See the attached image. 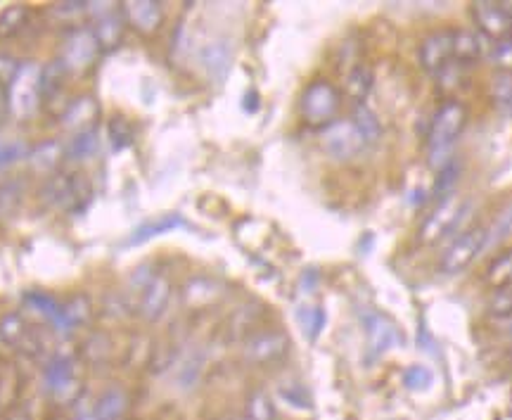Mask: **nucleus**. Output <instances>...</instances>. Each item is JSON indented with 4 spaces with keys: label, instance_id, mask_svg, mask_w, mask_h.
Returning a JSON list of instances; mask_svg holds the SVG:
<instances>
[{
    "label": "nucleus",
    "instance_id": "15",
    "mask_svg": "<svg viewBox=\"0 0 512 420\" xmlns=\"http://www.w3.org/2000/svg\"><path fill=\"white\" fill-rule=\"evenodd\" d=\"M100 117V105L95 103L91 95H81L76 98L74 103H69L67 110L62 114V126L67 129L72 136L83 131H93L95 124H98Z\"/></svg>",
    "mask_w": 512,
    "mask_h": 420
},
{
    "label": "nucleus",
    "instance_id": "41",
    "mask_svg": "<svg viewBox=\"0 0 512 420\" xmlns=\"http://www.w3.org/2000/svg\"><path fill=\"white\" fill-rule=\"evenodd\" d=\"M79 420H91V413H88V418H79Z\"/></svg>",
    "mask_w": 512,
    "mask_h": 420
},
{
    "label": "nucleus",
    "instance_id": "28",
    "mask_svg": "<svg viewBox=\"0 0 512 420\" xmlns=\"http://www.w3.org/2000/svg\"><path fill=\"white\" fill-rule=\"evenodd\" d=\"M245 413H247V420H275L278 418V411H275L273 399L268 397L264 390H256L249 394Z\"/></svg>",
    "mask_w": 512,
    "mask_h": 420
},
{
    "label": "nucleus",
    "instance_id": "18",
    "mask_svg": "<svg viewBox=\"0 0 512 420\" xmlns=\"http://www.w3.org/2000/svg\"><path fill=\"white\" fill-rule=\"evenodd\" d=\"M67 157V150L62 148L57 140H46V143H38L34 150H29V167L38 171V174H53L60 167L62 159Z\"/></svg>",
    "mask_w": 512,
    "mask_h": 420
},
{
    "label": "nucleus",
    "instance_id": "16",
    "mask_svg": "<svg viewBox=\"0 0 512 420\" xmlns=\"http://www.w3.org/2000/svg\"><path fill=\"white\" fill-rule=\"evenodd\" d=\"M366 335H368V352L373 356H382L384 352H389V349L401 342V335L399 330L394 328V323H389L387 318L380 314L366 316Z\"/></svg>",
    "mask_w": 512,
    "mask_h": 420
},
{
    "label": "nucleus",
    "instance_id": "30",
    "mask_svg": "<svg viewBox=\"0 0 512 420\" xmlns=\"http://www.w3.org/2000/svg\"><path fill=\"white\" fill-rule=\"evenodd\" d=\"M219 295V288H216L211 280L195 278L185 285V299L192 304V307H202V304H209L211 299Z\"/></svg>",
    "mask_w": 512,
    "mask_h": 420
},
{
    "label": "nucleus",
    "instance_id": "14",
    "mask_svg": "<svg viewBox=\"0 0 512 420\" xmlns=\"http://www.w3.org/2000/svg\"><path fill=\"white\" fill-rule=\"evenodd\" d=\"M121 17L128 27H133L140 34L150 36L162 27L164 10L155 0H131V3L121 5Z\"/></svg>",
    "mask_w": 512,
    "mask_h": 420
},
{
    "label": "nucleus",
    "instance_id": "17",
    "mask_svg": "<svg viewBox=\"0 0 512 420\" xmlns=\"http://www.w3.org/2000/svg\"><path fill=\"white\" fill-rule=\"evenodd\" d=\"M453 50H456V65L470 67L486 57V38L479 31L453 29Z\"/></svg>",
    "mask_w": 512,
    "mask_h": 420
},
{
    "label": "nucleus",
    "instance_id": "25",
    "mask_svg": "<svg viewBox=\"0 0 512 420\" xmlns=\"http://www.w3.org/2000/svg\"><path fill=\"white\" fill-rule=\"evenodd\" d=\"M100 150V136L98 131H83V133H76L72 136V143H69L67 148V157L74 159V162H86V159H91L98 155Z\"/></svg>",
    "mask_w": 512,
    "mask_h": 420
},
{
    "label": "nucleus",
    "instance_id": "3",
    "mask_svg": "<svg viewBox=\"0 0 512 420\" xmlns=\"http://www.w3.org/2000/svg\"><path fill=\"white\" fill-rule=\"evenodd\" d=\"M93 188L81 174H53L41 190L43 202L60 212H81L91 202Z\"/></svg>",
    "mask_w": 512,
    "mask_h": 420
},
{
    "label": "nucleus",
    "instance_id": "33",
    "mask_svg": "<svg viewBox=\"0 0 512 420\" xmlns=\"http://www.w3.org/2000/svg\"><path fill=\"white\" fill-rule=\"evenodd\" d=\"M278 394H280V399H283L287 406H292V409H297V411H311L313 409L309 392H306L299 383L283 385L278 390Z\"/></svg>",
    "mask_w": 512,
    "mask_h": 420
},
{
    "label": "nucleus",
    "instance_id": "13",
    "mask_svg": "<svg viewBox=\"0 0 512 420\" xmlns=\"http://www.w3.org/2000/svg\"><path fill=\"white\" fill-rule=\"evenodd\" d=\"M290 349V340L280 330H264L249 337L245 345V359L252 364H271V361L283 359Z\"/></svg>",
    "mask_w": 512,
    "mask_h": 420
},
{
    "label": "nucleus",
    "instance_id": "36",
    "mask_svg": "<svg viewBox=\"0 0 512 420\" xmlns=\"http://www.w3.org/2000/svg\"><path fill=\"white\" fill-rule=\"evenodd\" d=\"M27 155L29 150L24 148V143H19V140H0V169L10 167V164H15L17 159Z\"/></svg>",
    "mask_w": 512,
    "mask_h": 420
},
{
    "label": "nucleus",
    "instance_id": "20",
    "mask_svg": "<svg viewBox=\"0 0 512 420\" xmlns=\"http://www.w3.org/2000/svg\"><path fill=\"white\" fill-rule=\"evenodd\" d=\"M76 383L74 361L69 356H55L46 366V387L53 394H67Z\"/></svg>",
    "mask_w": 512,
    "mask_h": 420
},
{
    "label": "nucleus",
    "instance_id": "2",
    "mask_svg": "<svg viewBox=\"0 0 512 420\" xmlns=\"http://www.w3.org/2000/svg\"><path fill=\"white\" fill-rule=\"evenodd\" d=\"M5 98H8V114L12 119L17 122L34 119L43 103V67L34 60L19 62Z\"/></svg>",
    "mask_w": 512,
    "mask_h": 420
},
{
    "label": "nucleus",
    "instance_id": "23",
    "mask_svg": "<svg viewBox=\"0 0 512 420\" xmlns=\"http://www.w3.org/2000/svg\"><path fill=\"white\" fill-rule=\"evenodd\" d=\"M0 337L12 347L27 349V342H31V337H34V330L19 314H8L0 321Z\"/></svg>",
    "mask_w": 512,
    "mask_h": 420
},
{
    "label": "nucleus",
    "instance_id": "27",
    "mask_svg": "<svg viewBox=\"0 0 512 420\" xmlns=\"http://www.w3.org/2000/svg\"><path fill=\"white\" fill-rule=\"evenodd\" d=\"M29 10L24 5H10L0 12V38H12L27 27Z\"/></svg>",
    "mask_w": 512,
    "mask_h": 420
},
{
    "label": "nucleus",
    "instance_id": "12",
    "mask_svg": "<svg viewBox=\"0 0 512 420\" xmlns=\"http://www.w3.org/2000/svg\"><path fill=\"white\" fill-rule=\"evenodd\" d=\"M88 12L93 15V34L98 38L100 50L117 48L124 38V17H121V8L112 10L110 5H88Z\"/></svg>",
    "mask_w": 512,
    "mask_h": 420
},
{
    "label": "nucleus",
    "instance_id": "35",
    "mask_svg": "<svg viewBox=\"0 0 512 420\" xmlns=\"http://www.w3.org/2000/svg\"><path fill=\"white\" fill-rule=\"evenodd\" d=\"M486 57H489L496 67L512 69V36L505 38V41L491 43L489 50H486Z\"/></svg>",
    "mask_w": 512,
    "mask_h": 420
},
{
    "label": "nucleus",
    "instance_id": "24",
    "mask_svg": "<svg viewBox=\"0 0 512 420\" xmlns=\"http://www.w3.org/2000/svg\"><path fill=\"white\" fill-rule=\"evenodd\" d=\"M484 280L494 290H512V250L498 254V257L486 266Z\"/></svg>",
    "mask_w": 512,
    "mask_h": 420
},
{
    "label": "nucleus",
    "instance_id": "6",
    "mask_svg": "<svg viewBox=\"0 0 512 420\" xmlns=\"http://www.w3.org/2000/svg\"><path fill=\"white\" fill-rule=\"evenodd\" d=\"M320 145L337 162H349L368 148L366 138L351 119H335L320 131Z\"/></svg>",
    "mask_w": 512,
    "mask_h": 420
},
{
    "label": "nucleus",
    "instance_id": "19",
    "mask_svg": "<svg viewBox=\"0 0 512 420\" xmlns=\"http://www.w3.org/2000/svg\"><path fill=\"white\" fill-rule=\"evenodd\" d=\"M200 62L204 72L209 76H214V79H223L230 67V46L226 41H221V38L209 41L207 46H202L200 50Z\"/></svg>",
    "mask_w": 512,
    "mask_h": 420
},
{
    "label": "nucleus",
    "instance_id": "38",
    "mask_svg": "<svg viewBox=\"0 0 512 420\" xmlns=\"http://www.w3.org/2000/svg\"><path fill=\"white\" fill-rule=\"evenodd\" d=\"M17 67H19V62L15 60V57L0 53V91L8 93V86H10L12 76H15V72H17Z\"/></svg>",
    "mask_w": 512,
    "mask_h": 420
},
{
    "label": "nucleus",
    "instance_id": "39",
    "mask_svg": "<svg viewBox=\"0 0 512 420\" xmlns=\"http://www.w3.org/2000/svg\"><path fill=\"white\" fill-rule=\"evenodd\" d=\"M5 114H8V98H5V91H0V124H3Z\"/></svg>",
    "mask_w": 512,
    "mask_h": 420
},
{
    "label": "nucleus",
    "instance_id": "9",
    "mask_svg": "<svg viewBox=\"0 0 512 420\" xmlns=\"http://www.w3.org/2000/svg\"><path fill=\"white\" fill-rule=\"evenodd\" d=\"M420 62L432 76H444L456 65V50H453V29L434 31L420 43Z\"/></svg>",
    "mask_w": 512,
    "mask_h": 420
},
{
    "label": "nucleus",
    "instance_id": "32",
    "mask_svg": "<svg viewBox=\"0 0 512 420\" xmlns=\"http://www.w3.org/2000/svg\"><path fill=\"white\" fill-rule=\"evenodd\" d=\"M24 197V183L19 178L0 183V214H12Z\"/></svg>",
    "mask_w": 512,
    "mask_h": 420
},
{
    "label": "nucleus",
    "instance_id": "11",
    "mask_svg": "<svg viewBox=\"0 0 512 420\" xmlns=\"http://www.w3.org/2000/svg\"><path fill=\"white\" fill-rule=\"evenodd\" d=\"M472 17H475L479 34H482L486 41L496 43L512 36V19L505 5L475 3L472 5Z\"/></svg>",
    "mask_w": 512,
    "mask_h": 420
},
{
    "label": "nucleus",
    "instance_id": "31",
    "mask_svg": "<svg viewBox=\"0 0 512 420\" xmlns=\"http://www.w3.org/2000/svg\"><path fill=\"white\" fill-rule=\"evenodd\" d=\"M297 318L299 323H302L304 335L309 337L311 342L318 340L320 330L325 326V311L320 307H313V304H304V307L297 311Z\"/></svg>",
    "mask_w": 512,
    "mask_h": 420
},
{
    "label": "nucleus",
    "instance_id": "22",
    "mask_svg": "<svg viewBox=\"0 0 512 420\" xmlns=\"http://www.w3.org/2000/svg\"><path fill=\"white\" fill-rule=\"evenodd\" d=\"M185 226H188V221H185L181 214H176V212L164 214V216H159V219H152L140 228H136V233L131 235V243H145V240L157 238V235L171 233V231H176V228H185Z\"/></svg>",
    "mask_w": 512,
    "mask_h": 420
},
{
    "label": "nucleus",
    "instance_id": "37",
    "mask_svg": "<svg viewBox=\"0 0 512 420\" xmlns=\"http://www.w3.org/2000/svg\"><path fill=\"white\" fill-rule=\"evenodd\" d=\"M107 131H110V140L117 150L128 148V145H131L133 131H131V126L124 122V119H119V117L112 119V122L107 124Z\"/></svg>",
    "mask_w": 512,
    "mask_h": 420
},
{
    "label": "nucleus",
    "instance_id": "7",
    "mask_svg": "<svg viewBox=\"0 0 512 420\" xmlns=\"http://www.w3.org/2000/svg\"><path fill=\"white\" fill-rule=\"evenodd\" d=\"M339 110V93L337 88L325 79H316L306 86L302 93V117L311 126H328L335 122Z\"/></svg>",
    "mask_w": 512,
    "mask_h": 420
},
{
    "label": "nucleus",
    "instance_id": "21",
    "mask_svg": "<svg viewBox=\"0 0 512 420\" xmlns=\"http://www.w3.org/2000/svg\"><path fill=\"white\" fill-rule=\"evenodd\" d=\"M128 404V397L124 394V390L119 387H110L98 397V402L93 406L91 420H119L124 416Z\"/></svg>",
    "mask_w": 512,
    "mask_h": 420
},
{
    "label": "nucleus",
    "instance_id": "10",
    "mask_svg": "<svg viewBox=\"0 0 512 420\" xmlns=\"http://www.w3.org/2000/svg\"><path fill=\"white\" fill-rule=\"evenodd\" d=\"M465 209H467V205L465 202H460L458 197H453V195L444 197V200L434 207V212H430L427 221L420 228L422 243L432 245V243H439L441 238H446V235L458 226V221L463 219Z\"/></svg>",
    "mask_w": 512,
    "mask_h": 420
},
{
    "label": "nucleus",
    "instance_id": "40",
    "mask_svg": "<svg viewBox=\"0 0 512 420\" xmlns=\"http://www.w3.org/2000/svg\"><path fill=\"white\" fill-rule=\"evenodd\" d=\"M505 8H508V12H510V19H512V5H505Z\"/></svg>",
    "mask_w": 512,
    "mask_h": 420
},
{
    "label": "nucleus",
    "instance_id": "4",
    "mask_svg": "<svg viewBox=\"0 0 512 420\" xmlns=\"http://www.w3.org/2000/svg\"><path fill=\"white\" fill-rule=\"evenodd\" d=\"M133 288L138 292V314L145 318V321H159L164 316L166 307H169L171 299V283L169 278L162 276V273H155L150 269H140L133 273L131 278Z\"/></svg>",
    "mask_w": 512,
    "mask_h": 420
},
{
    "label": "nucleus",
    "instance_id": "34",
    "mask_svg": "<svg viewBox=\"0 0 512 420\" xmlns=\"http://www.w3.org/2000/svg\"><path fill=\"white\" fill-rule=\"evenodd\" d=\"M434 383V375L427 366H411L403 371V385L413 392H425L430 390Z\"/></svg>",
    "mask_w": 512,
    "mask_h": 420
},
{
    "label": "nucleus",
    "instance_id": "5",
    "mask_svg": "<svg viewBox=\"0 0 512 420\" xmlns=\"http://www.w3.org/2000/svg\"><path fill=\"white\" fill-rule=\"evenodd\" d=\"M486 243H489V231L482 226L467 228V231L456 235V238L446 245V250L441 252V273H446V276H458V273H463L467 266L482 254Z\"/></svg>",
    "mask_w": 512,
    "mask_h": 420
},
{
    "label": "nucleus",
    "instance_id": "8",
    "mask_svg": "<svg viewBox=\"0 0 512 420\" xmlns=\"http://www.w3.org/2000/svg\"><path fill=\"white\" fill-rule=\"evenodd\" d=\"M100 43L95 38L93 29H76L64 41L60 53V65L67 74H83L95 65L100 57Z\"/></svg>",
    "mask_w": 512,
    "mask_h": 420
},
{
    "label": "nucleus",
    "instance_id": "29",
    "mask_svg": "<svg viewBox=\"0 0 512 420\" xmlns=\"http://www.w3.org/2000/svg\"><path fill=\"white\" fill-rule=\"evenodd\" d=\"M351 122L358 126V131L363 133V138H366L368 145H373L377 138L382 136V126H380V119L375 117L373 110H368L366 105H356L354 110V117H351Z\"/></svg>",
    "mask_w": 512,
    "mask_h": 420
},
{
    "label": "nucleus",
    "instance_id": "1",
    "mask_svg": "<svg viewBox=\"0 0 512 420\" xmlns=\"http://www.w3.org/2000/svg\"><path fill=\"white\" fill-rule=\"evenodd\" d=\"M467 126V110L458 100H446L434 114L430 133H427V159L430 167L444 171L453 162V145Z\"/></svg>",
    "mask_w": 512,
    "mask_h": 420
},
{
    "label": "nucleus",
    "instance_id": "26",
    "mask_svg": "<svg viewBox=\"0 0 512 420\" xmlns=\"http://www.w3.org/2000/svg\"><path fill=\"white\" fill-rule=\"evenodd\" d=\"M370 88H373V69L368 65H356L347 76L349 98H354L358 105H363V100L368 98Z\"/></svg>",
    "mask_w": 512,
    "mask_h": 420
}]
</instances>
